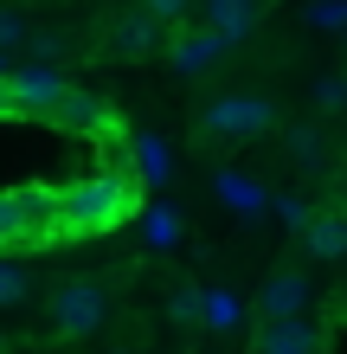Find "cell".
Wrapping results in <instances>:
<instances>
[{"mask_svg":"<svg viewBox=\"0 0 347 354\" xmlns=\"http://www.w3.org/2000/svg\"><path fill=\"white\" fill-rule=\"evenodd\" d=\"M302 252L315 264H341L347 258V213H315L302 219Z\"/></svg>","mask_w":347,"mask_h":354,"instance_id":"30bf717a","label":"cell"},{"mask_svg":"<svg viewBox=\"0 0 347 354\" xmlns=\"http://www.w3.org/2000/svg\"><path fill=\"white\" fill-rule=\"evenodd\" d=\"M0 354H7V328H0Z\"/></svg>","mask_w":347,"mask_h":354,"instance_id":"d6986e66","label":"cell"},{"mask_svg":"<svg viewBox=\"0 0 347 354\" xmlns=\"http://www.w3.org/2000/svg\"><path fill=\"white\" fill-rule=\"evenodd\" d=\"M19 39H26V13H19V7H0V52H13Z\"/></svg>","mask_w":347,"mask_h":354,"instance_id":"9a60e30c","label":"cell"},{"mask_svg":"<svg viewBox=\"0 0 347 354\" xmlns=\"http://www.w3.org/2000/svg\"><path fill=\"white\" fill-rule=\"evenodd\" d=\"M58 116H65V122H84V129H103V122H110L103 103L84 97V91H71V84H65V97H58Z\"/></svg>","mask_w":347,"mask_h":354,"instance_id":"7c38bea8","label":"cell"},{"mask_svg":"<svg viewBox=\"0 0 347 354\" xmlns=\"http://www.w3.org/2000/svg\"><path fill=\"white\" fill-rule=\"evenodd\" d=\"M26 297H32V277H26L13 258H0V309H19Z\"/></svg>","mask_w":347,"mask_h":354,"instance_id":"4fadbf2b","label":"cell"},{"mask_svg":"<svg viewBox=\"0 0 347 354\" xmlns=\"http://www.w3.org/2000/svg\"><path fill=\"white\" fill-rule=\"evenodd\" d=\"M277 129V103L270 97H251V91H232V97H212L199 110V136L206 142H226V149H244V142L270 136Z\"/></svg>","mask_w":347,"mask_h":354,"instance_id":"7a4b0ae2","label":"cell"},{"mask_svg":"<svg viewBox=\"0 0 347 354\" xmlns=\"http://www.w3.org/2000/svg\"><path fill=\"white\" fill-rule=\"evenodd\" d=\"M110 354H135V348H110Z\"/></svg>","mask_w":347,"mask_h":354,"instance_id":"ffe728a7","label":"cell"},{"mask_svg":"<svg viewBox=\"0 0 347 354\" xmlns=\"http://www.w3.org/2000/svg\"><path fill=\"white\" fill-rule=\"evenodd\" d=\"M148 239H155V245H168V239H174V219H168V213H155V219H148Z\"/></svg>","mask_w":347,"mask_h":354,"instance_id":"ac0fdd59","label":"cell"},{"mask_svg":"<svg viewBox=\"0 0 347 354\" xmlns=\"http://www.w3.org/2000/svg\"><path fill=\"white\" fill-rule=\"evenodd\" d=\"M283 149H290V161L315 168V161H321V136H315V129H290V136H283Z\"/></svg>","mask_w":347,"mask_h":354,"instance_id":"5bb4252c","label":"cell"},{"mask_svg":"<svg viewBox=\"0 0 347 354\" xmlns=\"http://www.w3.org/2000/svg\"><path fill=\"white\" fill-rule=\"evenodd\" d=\"M251 354H321V328L309 316H277V322H257Z\"/></svg>","mask_w":347,"mask_h":354,"instance_id":"52a82bcc","label":"cell"},{"mask_svg":"<svg viewBox=\"0 0 347 354\" xmlns=\"http://www.w3.org/2000/svg\"><path fill=\"white\" fill-rule=\"evenodd\" d=\"M141 13H155L161 26H174V19H187V13H193V0H141Z\"/></svg>","mask_w":347,"mask_h":354,"instance_id":"2e32d148","label":"cell"},{"mask_svg":"<svg viewBox=\"0 0 347 354\" xmlns=\"http://www.w3.org/2000/svg\"><path fill=\"white\" fill-rule=\"evenodd\" d=\"M309 303H315V283H309V270H270L257 290V322H277V316H309Z\"/></svg>","mask_w":347,"mask_h":354,"instance_id":"8992f818","label":"cell"},{"mask_svg":"<svg viewBox=\"0 0 347 354\" xmlns=\"http://www.w3.org/2000/svg\"><path fill=\"white\" fill-rule=\"evenodd\" d=\"M257 19H264V0H199V26H212L226 46L251 39Z\"/></svg>","mask_w":347,"mask_h":354,"instance_id":"ba28073f","label":"cell"},{"mask_svg":"<svg viewBox=\"0 0 347 354\" xmlns=\"http://www.w3.org/2000/svg\"><path fill=\"white\" fill-rule=\"evenodd\" d=\"M103 316H110V290H103V277H65L52 290V328L65 342H84V335H97L103 328Z\"/></svg>","mask_w":347,"mask_h":354,"instance_id":"3957f363","label":"cell"},{"mask_svg":"<svg viewBox=\"0 0 347 354\" xmlns=\"http://www.w3.org/2000/svg\"><path fill=\"white\" fill-rule=\"evenodd\" d=\"M58 239V200L52 194H0V252Z\"/></svg>","mask_w":347,"mask_h":354,"instance_id":"277c9868","label":"cell"},{"mask_svg":"<svg viewBox=\"0 0 347 354\" xmlns=\"http://www.w3.org/2000/svg\"><path fill=\"white\" fill-rule=\"evenodd\" d=\"M341 103H347V84H341V77H328V84H321V110H341Z\"/></svg>","mask_w":347,"mask_h":354,"instance_id":"e0dca14e","label":"cell"},{"mask_svg":"<svg viewBox=\"0 0 347 354\" xmlns=\"http://www.w3.org/2000/svg\"><path fill=\"white\" fill-rule=\"evenodd\" d=\"M155 32H161V19L135 7V13H122V19H116V32H110V46H116L122 58H141V52L155 46Z\"/></svg>","mask_w":347,"mask_h":354,"instance_id":"8fae6325","label":"cell"},{"mask_svg":"<svg viewBox=\"0 0 347 354\" xmlns=\"http://www.w3.org/2000/svg\"><path fill=\"white\" fill-rule=\"evenodd\" d=\"M0 84H7V110H19V116H52V110H58V97H65V77H58V65L7 71Z\"/></svg>","mask_w":347,"mask_h":354,"instance_id":"5b68a950","label":"cell"},{"mask_svg":"<svg viewBox=\"0 0 347 354\" xmlns=\"http://www.w3.org/2000/svg\"><path fill=\"white\" fill-rule=\"evenodd\" d=\"M135 213V180L129 174H90L58 194V239H97L116 232Z\"/></svg>","mask_w":347,"mask_h":354,"instance_id":"6da1fadb","label":"cell"},{"mask_svg":"<svg viewBox=\"0 0 347 354\" xmlns=\"http://www.w3.org/2000/svg\"><path fill=\"white\" fill-rule=\"evenodd\" d=\"M226 58V39L212 26H174V46H168V65L174 71H206Z\"/></svg>","mask_w":347,"mask_h":354,"instance_id":"9c48e42d","label":"cell"}]
</instances>
